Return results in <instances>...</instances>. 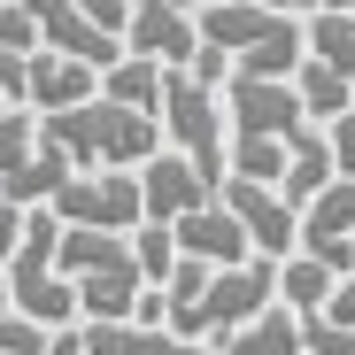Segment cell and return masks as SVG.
<instances>
[{"mask_svg":"<svg viewBox=\"0 0 355 355\" xmlns=\"http://www.w3.org/2000/svg\"><path fill=\"white\" fill-rule=\"evenodd\" d=\"M263 8H278V16H293V24H302V16H317V8H324V0H263Z\"/></svg>","mask_w":355,"mask_h":355,"instance_id":"836d02e7","label":"cell"},{"mask_svg":"<svg viewBox=\"0 0 355 355\" xmlns=\"http://www.w3.org/2000/svg\"><path fill=\"white\" fill-rule=\"evenodd\" d=\"M324 8H332V16H355V0H324Z\"/></svg>","mask_w":355,"mask_h":355,"instance_id":"e575fe53","label":"cell"},{"mask_svg":"<svg viewBox=\"0 0 355 355\" xmlns=\"http://www.w3.org/2000/svg\"><path fill=\"white\" fill-rule=\"evenodd\" d=\"M193 31H201V46H224L240 78H293L309 54V31L278 8H263V0H201Z\"/></svg>","mask_w":355,"mask_h":355,"instance_id":"3957f363","label":"cell"},{"mask_svg":"<svg viewBox=\"0 0 355 355\" xmlns=\"http://www.w3.org/2000/svg\"><path fill=\"white\" fill-rule=\"evenodd\" d=\"M70 178H78V170H70V155H54V147L39 139V147H31L8 178H0V201H16V209H46L54 193L70 186Z\"/></svg>","mask_w":355,"mask_h":355,"instance_id":"2e32d148","label":"cell"},{"mask_svg":"<svg viewBox=\"0 0 355 355\" xmlns=\"http://www.w3.org/2000/svg\"><path fill=\"white\" fill-rule=\"evenodd\" d=\"M78 8H85L101 31H116V39H124V24H132V0H78Z\"/></svg>","mask_w":355,"mask_h":355,"instance_id":"1f68e13d","label":"cell"},{"mask_svg":"<svg viewBox=\"0 0 355 355\" xmlns=\"http://www.w3.org/2000/svg\"><path fill=\"white\" fill-rule=\"evenodd\" d=\"M332 286H340V270H324L317 255H286V263H278V302H286L293 317H317V309L332 302Z\"/></svg>","mask_w":355,"mask_h":355,"instance_id":"d6986e66","label":"cell"},{"mask_svg":"<svg viewBox=\"0 0 355 355\" xmlns=\"http://www.w3.org/2000/svg\"><path fill=\"white\" fill-rule=\"evenodd\" d=\"M270 302H278V263L270 255H248V263H232V270H209L201 302L178 309L170 332H186V340H232L240 324H255Z\"/></svg>","mask_w":355,"mask_h":355,"instance_id":"277c9868","label":"cell"},{"mask_svg":"<svg viewBox=\"0 0 355 355\" xmlns=\"http://www.w3.org/2000/svg\"><path fill=\"white\" fill-rule=\"evenodd\" d=\"M293 93H302V108L317 116V124H332V116H347V108H355V85H347L332 62H317V54H302V70H293Z\"/></svg>","mask_w":355,"mask_h":355,"instance_id":"44dd1931","label":"cell"},{"mask_svg":"<svg viewBox=\"0 0 355 355\" xmlns=\"http://www.w3.org/2000/svg\"><path fill=\"white\" fill-rule=\"evenodd\" d=\"M302 31H309V54H317V62H332V70L355 85V16H332V8H317Z\"/></svg>","mask_w":355,"mask_h":355,"instance_id":"7402d4cb","label":"cell"},{"mask_svg":"<svg viewBox=\"0 0 355 355\" xmlns=\"http://www.w3.org/2000/svg\"><path fill=\"white\" fill-rule=\"evenodd\" d=\"M101 101L162 116V62H147V54H124V62H116V70L101 78Z\"/></svg>","mask_w":355,"mask_h":355,"instance_id":"ffe728a7","label":"cell"},{"mask_svg":"<svg viewBox=\"0 0 355 355\" xmlns=\"http://www.w3.org/2000/svg\"><path fill=\"white\" fill-rule=\"evenodd\" d=\"M139 201H147V224H178L216 201V178H201L178 147H162L155 162H139Z\"/></svg>","mask_w":355,"mask_h":355,"instance_id":"7c38bea8","label":"cell"},{"mask_svg":"<svg viewBox=\"0 0 355 355\" xmlns=\"http://www.w3.org/2000/svg\"><path fill=\"white\" fill-rule=\"evenodd\" d=\"M302 347H309V355H355V324H332V317L317 309V317H302Z\"/></svg>","mask_w":355,"mask_h":355,"instance_id":"484cf974","label":"cell"},{"mask_svg":"<svg viewBox=\"0 0 355 355\" xmlns=\"http://www.w3.org/2000/svg\"><path fill=\"white\" fill-rule=\"evenodd\" d=\"M0 108H8V101H0Z\"/></svg>","mask_w":355,"mask_h":355,"instance_id":"74e56055","label":"cell"},{"mask_svg":"<svg viewBox=\"0 0 355 355\" xmlns=\"http://www.w3.org/2000/svg\"><path fill=\"white\" fill-rule=\"evenodd\" d=\"M78 332H85V355H216L170 324H132V317L124 324H78Z\"/></svg>","mask_w":355,"mask_h":355,"instance_id":"9a60e30c","label":"cell"},{"mask_svg":"<svg viewBox=\"0 0 355 355\" xmlns=\"http://www.w3.org/2000/svg\"><path fill=\"white\" fill-rule=\"evenodd\" d=\"M46 340H54V332L31 324V317H16V309L0 317V355H46Z\"/></svg>","mask_w":355,"mask_h":355,"instance_id":"83f0119b","label":"cell"},{"mask_svg":"<svg viewBox=\"0 0 355 355\" xmlns=\"http://www.w3.org/2000/svg\"><path fill=\"white\" fill-rule=\"evenodd\" d=\"M216 201L248 224V240H255V255H270V263H286V255H302V209H293L278 186H255V178H224L216 186Z\"/></svg>","mask_w":355,"mask_h":355,"instance_id":"ba28073f","label":"cell"},{"mask_svg":"<svg viewBox=\"0 0 355 355\" xmlns=\"http://www.w3.org/2000/svg\"><path fill=\"white\" fill-rule=\"evenodd\" d=\"M85 101H101V70L78 62V54L39 46L31 54V108L39 116H62V108H85Z\"/></svg>","mask_w":355,"mask_h":355,"instance_id":"5bb4252c","label":"cell"},{"mask_svg":"<svg viewBox=\"0 0 355 355\" xmlns=\"http://www.w3.org/2000/svg\"><path fill=\"white\" fill-rule=\"evenodd\" d=\"M39 139L54 155H70V170H139V162L162 155V116L85 101V108H62V116H39Z\"/></svg>","mask_w":355,"mask_h":355,"instance_id":"6da1fadb","label":"cell"},{"mask_svg":"<svg viewBox=\"0 0 355 355\" xmlns=\"http://www.w3.org/2000/svg\"><path fill=\"white\" fill-rule=\"evenodd\" d=\"M332 178H340V170H332V139H324V132H302V139H293V155H286V186H278V193H286L293 209H309Z\"/></svg>","mask_w":355,"mask_h":355,"instance_id":"e0dca14e","label":"cell"},{"mask_svg":"<svg viewBox=\"0 0 355 355\" xmlns=\"http://www.w3.org/2000/svg\"><path fill=\"white\" fill-rule=\"evenodd\" d=\"M124 54H147L162 70H186L201 54L193 8H170V0H132V24H124Z\"/></svg>","mask_w":355,"mask_h":355,"instance_id":"8fae6325","label":"cell"},{"mask_svg":"<svg viewBox=\"0 0 355 355\" xmlns=\"http://www.w3.org/2000/svg\"><path fill=\"white\" fill-rule=\"evenodd\" d=\"M224 108H232V139H302L309 132V108L293 93V78H240L232 70Z\"/></svg>","mask_w":355,"mask_h":355,"instance_id":"52a82bcc","label":"cell"},{"mask_svg":"<svg viewBox=\"0 0 355 355\" xmlns=\"http://www.w3.org/2000/svg\"><path fill=\"white\" fill-rule=\"evenodd\" d=\"M302 255H317L324 270H355V178H332V186L302 209Z\"/></svg>","mask_w":355,"mask_h":355,"instance_id":"30bf717a","label":"cell"},{"mask_svg":"<svg viewBox=\"0 0 355 355\" xmlns=\"http://www.w3.org/2000/svg\"><path fill=\"white\" fill-rule=\"evenodd\" d=\"M324 317H332V324H355V278H340V286H332V302H324Z\"/></svg>","mask_w":355,"mask_h":355,"instance_id":"d6a6232c","label":"cell"},{"mask_svg":"<svg viewBox=\"0 0 355 355\" xmlns=\"http://www.w3.org/2000/svg\"><path fill=\"white\" fill-rule=\"evenodd\" d=\"M54 270L78 286V317H85V324H124V317H139V302H147L132 232H85V224H62V255H54Z\"/></svg>","mask_w":355,"mask_h":355,"instance_id":"7a4b0ae2","label":"cell"},{"mask_svg":"<svg viewBox=\"0 0 355 355\" xmlns=\"http://www.w3.org/2000/svg\"><path fill=\"white\" fill-rule=\"evenodd\" d=\"M46 209L62 216V224H85V232H139V224H147L139 170H78Z\"/></svg>","mask_w":355,"mask_h":355,"instance_id":"8992f818","label":"cell"},{"mask_svg":"<svg viewBox=\"0 0 355 355\" xmlns=\"http://www.w3.org/2000/svg\"><path fill=\"white\" fill-rule=\"evenodd\" d=\"M162 139L186 155L201 178H232L224 162V116H216V85H201L193 70H162Z\"/></svg>","mask_w":355,"mask_h":355,"instance_id":"5b68a950","label":"cell"},{"mask_svg":"<svg viewBox=\"0 0 355 355\" xmlns=\"http://www.w3.org/2000/svg\"><path fill=\"white\" fill-rule=\"evenodd\" d=\"M286 155H293V139H232V178L286 186Z\"/></svg>","mask_w":355,"mask_h":355,"instance_id":"603a6c76","label":"cell"},{"mask_svg":"<svg viewBox=\"0 0 355 355\" xmlns=\"http://www.w3.org/2000/svg\"><path fill=\"white\" fill-rule=\"evenodd\" d=\"M0 54H39V24L24 16V0H0Z\"/></svg>","mask_w":355,"mask_h":355,"instance_id":"4316f807","label":"cell"},{"mask_svg":"<svg viewBox=\"0 0 355 355\" xmlns=\"http://www.w3.org/2000/svg\"><path fill=\"white\" fill-rule=\"evenodd\" d=\"M31 147H39L31 116H24V108H0V178H8V170H16V162L31 155Z\"/></svg>","mask_w":355,"mask_h":355,"instance_id":"d4e9b609","label":"cell"},{"mask_svg":"<svg viewBox=\"0 0 355 355\" xmlns=\"http://www.w3.org/2000/svg\"><path fill=\"white\" fill-rule=\"evenodd\" d=\"M170 232H178V255H201V263H216V270H232V263H248V255H255L248 224L232 216L224 201H209V209H193V216H178Z\"/></svg>","mask_w":355,"mask_h":355,"instance_id":"4fadbf2b","label":"cell"},{"mask_svg":"<svg viewBox=\"0 0 355 355\" xmlns=\"http://www.w3.org/2000/svg\"><path fill=\"white\" fill-rule=\"evenodd\" d=\"M24 16L39 24V46H54V54H78V62H93L101 78L124 62V39L116 31H101L78 0H24Z\"/></svg>","mask_w":355,"mask_h":355,"instance_id":"9c48e42d","label":"cell"},{"mask_svg":"<svg viewBox=\"0 0 355 355\" xmlns=\"http://www.w3.org/2000/svg\"><path fill=\"white\" fill-rule=\"evenodd\" d=\"M186 70H193L201 85H232V54H224V46H201V54H193Z\"/></svg>","mask_w":355,"mask_h":355,"instance_id":"4dcf8cb0","label":"cell"},{"mask_svg":"<svg viewBox=\"0 0 355 355\" xmlns=\"http://www.w3.org/2000/svg\"><path fill=\"white\" fill-rule=\"evenodd\" d=\"M324 139H332V170H340V178H355V108H347V116H332Z\"/></svg>","mask_w":355,"mask_h":355,"instance_id":"f1b7e54d","label":"cell"},{"mask_svg":"<svg viewBox=\"0 0 355 355\" xmlns=\"http://www.w3.org/2000/svg\"><path fill=\"white\" fill-rule=\"evenodd\" d=\"M8 309H16V302H8V278H0V317H8Z\"/></svg>","mask_w":355,"mask_h":355,"instance_id":"d590c367","label":"cell"},{"mask_svg":"<svg viewBox=\"0 0 355 355\" xmlns=\"http://www.w3.org/2000/svg\"><path fill=\"white\" fill-rule=\"evenodd\" d=\"M24 216H31V209L0 201V270H8V263H16V248H24Z\"/></svg>","mask_w":355,"mask_h":355,"instance_id":"f546056e","label":"cell"},{"mask_svg":"<svg viewBox=\"0 0 355 355\" xmlns=\"http://www.w3.org/2000/svg\"><path fill=\"white\" fill-rule=\"evenodd\" d=\"M132 255H139V278H147V286H170V270L186 263L170 224H139V232H132Z\"/></svg>","mask_w":355,"mask_h":355,"instance_id":"cb8c5ba5","label":"cell"},{"mask_svg":"<svg viewBox=\"0 0 355 355\" xmlns=\"http://www.w3.org/2000/svg\"><path fill=\"white\" fill-rule=\"evenodd\" d=\"M170 8H201V0H170Z\"/></svg>","mask_w":355,"mask_h":355,"instance_id":"8d00e7d4","label":"cell"},{"mask_svg":"<svg viewBox=\"0 0 355 355\" xmlns=\"http://www.w3.org/2000/svg\"><path fill=\"white\" fill-rule=\"evenodd\" d=\"M224 355H309L302 347V317H293L286 302H270L255 324H240V332L224 340Z\"/></svg>","mask_w":355,"mask_h":355,"instance_id":"ac0fdd59","label":"cell"}]
</instances>
